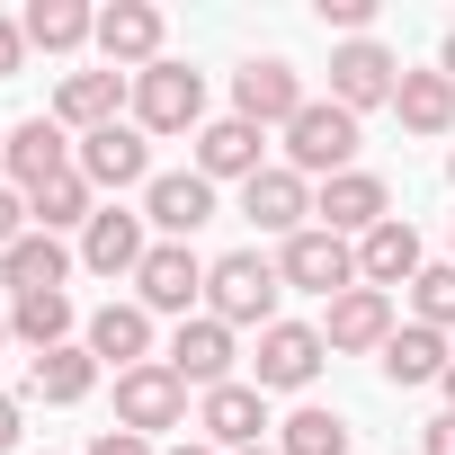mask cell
Returning <instances> with one entry per match:
<instances>
[{
    "mask_svg": "<svg viewBox=\"0 0 455 455\" xmlns=\"http://www.w3.org/2000/svg\"><path fill=\"white\" fill-rule=\"evenodd\" d=\"M28 54H81L99 45V10H81V0H28Z\"/></svg>",
    "mask_w": 455,
    "mask_h": 455,
    "instance_id": "obj_25",
    "label": "cell"
},
{
    "mask_svg": "<svg viewBox=\"0 0 455 455\" xmlns=\"http://www.w3.org/2000/svg\"><path fill=\"white\" fill-rule=\"evenodd\" d=\"M0 348H10V313H0Z\"/></svg>",
    "mask_w": 455,
    "mask_h": 455,
    "instance_id": "obj_42",
    "label": "cell"
},
{
    "mask_svg": "<svg viewBox=\"0 0 455 455\" xmlns=\"http://www.w3.org/2000/svg\"><path fill=\"white\" fill-rule=\"evenodd\" d=\"M393 331H402V322H393V295H375V286H348V295L322 313V348H331V357H366V348L384 357Z\"/></svg>",
    "mask_w": 455,
    "mask_h": 455,
    "instance_id": "obj_13",
    "label": "cell"
},
{
    "mask_svg": "<svg viewBox=\"0 0 455 455\" xmlns=\"http://www.w3.org/2000/svg\"><path fill=\"white\" fill-rule=\"evenodd\" d=\"M286 170H304V179L357 170V116H348L339 99H313V108L286 125Z\"/></svg>",
    "mask_w": 455,
    "mask_h": 455,
    "instance_id": "obj_3",
    "label": "cell"
},
{
    "mask_svg": "<svg viewBox=\"0 0 455 455\" xmlns=\"http://www.w3.org/2000/svg\"><path fill=\"white\" fill-rule=\"evenodd\" d=\"M411 277H419V233L393 214V223H375V233L357 242V286L384 295V286H411Z\"/></svg>",
    "mask_w": 455,
    "mask_h": 455,
    "instance_id": "obj_23",
    "label": "cell"
},
{
    "mask_svg": "<svg viewBox=\"0 0 455 455\" xmlns=\"http://www.w3.org/2000/svg\"><path fill=\"white\" fill-rule=\"evenodd\" d=\"M170 455H223V446H205V437H179V446H170Z\"/></svg>",
    "mask_w": 455,
    "mask_h": 455,
    "instance_id": "obj_40",
    "label": "cell"
},
{
    "mask_svg": "<svg viewBox=\"0 0 455 455\" xmlns=\"http://www.w3.org/2000/svg\"><path fill=\"white\" fill-rule=\"evenodd\" d=\"M10 339H28L36 357L63 348V339H72V295H63V286H54V295H10Z\"/></svg>",
    "mask_w": 455,
    "mask_h": 455,
    "instance_id": "obj_30",
    "label": "cell"
},
{
    "mask_svg": "<svg viewBox=\"0 0 455 455\" xmlns=\"http://www.w3.org/2000/svg\"><path fill=\"white\" fill-rule=\"evenodd\" d=\"M90 455H152V437H134V428H99Z\"/></svg>",
    "mask_w": 455,
    "mask_h": 455,
    "instance_id": "obj_36",
    "label": "cell"
},
{
    "mask_svg": "<svg viewBox=\"0 0 455 455\" xmlns=\"http://www.w3.org/2000/svg\"><path fill=\"white\" fill-rule=\"evenodd\" d=\"M90 384H99V357L81 348V339H63V348H45V357H28V393L36 402H90Z\"/></svg>",
    "mask_w": 455,
    "mask_h": 455,
    "instance_id": "obj_27",
    "label": "cell"
},
{
    "mask_svg": "<svg viewBox=\"0 0 455 455\" xmlns=\"http://www.w3.org/2000/svg\"><path fill=\"white\" fill-rule=\"evenodd\" d=\"M437 393H446V411H455V366H446V384H437Z\"/></svg>",
    "mask_w": 455,
    "mask_h": 455,
    "instance_id": "obj_41",
    "label": "cell"
},
{
    "mask_svg": "<svg viewBox=\"0 0 455 455\" xmlns=\"http://www.w3.org/2000/svg\"><path fill=\"white\" fill-rule=\"evenodd\" d=\"M277 455H348V419L322 411V402H304V411L277 428Z\"/></svg>",
    "mask_w": 455,
    "mask_h": 455,
    "instance_id": "obj_31",
    "label": "cell"
},
{
    "mask_svg": "<svg viewBox=\"0 0 455 455\" xmlns=\"http://www.w3.org/2000/svg\"><path fill=\"white\" fill-rule=\"evenodd\" d=\"M322 357H331V348H322L313 322H268V331H259V357H251V384H259V393H304V384L322 375Z\"/></svg>",
    "mask_w": 455,
    "mask_h": 455,
    "instance_id": "obj_9",
    "label": "cell"
},
{
    "mask_svg": "<svg viewBox=\"0 0 455 455\" xmlns=\"http://www.w3.org/2000/svg\"><path fill=\"white\" fill-rule=\"evenodd\" d=\"M242 455H277V446H242Z\"/></svg>",
    "mask_w": 455,
    "mask_h": 455,
    "instance_id": "obj_43",
    "label": "cell"
},
{
    "mask_svg": "<svg viewBox=\"0 0 455 455\" xmlns=\"http://www.w3.org/2000/svg\"><path fill=\"white\" fill-rule=\"evenodd\" d=\"M322 28H339V36L357 45V36L375 28V0H322Z\"/></svg>",
    "mask_w": 455,
    "mask_h": 455,
    "instance_id": "obj_33",
    "label": "cell"
},
{
    "mask_svg": "<svg viewBox=\"0 0 455 455\" xmlns=\"http://www.w3.org/2000/svg\"><path fill=\"white\" fill-rule=\"evenodd\" d=\"M0 170H10L19 196H36V188H54V179L81 170V143H72L54 116H28V125H10V152H0Z\"/></svg>",
    "mask_w": 455,
    "mask_h": 455,
    "instance_id": "obj_7",
    "label": "cell"
},
{
    "mask_svg": "<svg viewBox=\"0 0 455 455\" xmlns=\"http://www.w3.org/2000/svg\"><path fill=\"white\" fill-rule=\"evenodd\" d=\"M242 214L259 223V233H277V242H295L304 223H313V179L277 161V170H259V179L242 188Z\"/></svg>",
    "mask_w": 455,
    "mask_h": 455,
    "instance_id": "obj_19",
    "label": "cell"
},
{
    "mask_svg": "<svg viewBox=\"0 0 455 455\" xmlns=\"http://www.w3.org/2000/svg\"><path fill=\"white\" fill-rule=\"evenodd\" d=\"M446 179H455V152H446Z\"/></svg>",
    "mask_w": 455,
    "mask_h": 455,
    "instance_id": "obj_44",
    "label": "cell"
},
{
    "mask_svg": "<svg viewBox=\"0 0 455 455\" xmlns=\"http://www.w3.org/2000/svg\"><path fill=\"white\" fill-rule=\"evenodd\" d=\"M28 233H36L28 196H19V188H0V251H10V242H28Z\"/></svg>",
    "mask_w": 455,
    "mask_h": 455,
    "instance_id": "obj_34",
    "label": "cell"
},
{
    "mask_svg": "<svg viewBox=\"0 0 455 455\" xmlns=\"http://www.w3.org/2000/svg\"><path fill=\"white\" fill-rule=\"evenodd\" d=\"M437 72H446V81H455V28H446V45H437Z\"/></svg>",
    "mask_w": 455,
    "mask_h": 455,
    "instance_id": "obj_39",
    "label": "cell"
},
{
    "mask_svg": "<svg viewBox=\"0 0 455 455\" xmlns=\"http://www.w3.org/2000/svg\"><path fill=\"white\" fill-rule=\"evenodd\" d=\"M0 152H10V134H0Z\"/></svg>",
    "mask_w": 455,
    "mask_h": 455,
    "instance_id": "obj_45",
    "label": "cell"
},
{
    "mask_svg": "<svg viewBox=\"0 0 455 455\" xmlns=\"http://www.w3.org/2000/svg\"><path fill=\"white\" fill-rule=\"evenodd\" d=\"M313 223L339 233V242H366L375 223H393V188H384L375 170H339V179L313 188Z\"/></svg>",
    "mask_w": 455,
    "mask_h": 455,
    "instance_id": "obj_6",
    "label": "cell"
},
{
    "mask_svg": "<svg viewBox=\"0 0 455 455\" xmlns=\"http://www.w3.org/2000/svg\"><path fill=\"white\" fill-rule=\"evenodd\" d=\"M419 455H455V411H446V419H428V437H419Z\"/></svg>",
    "mask_w": 455,
    "mask_h": 455,
    "instance_id": "obj_37",
    "label": "cell"
},
{
    "mask_svg": "<svg viewBox=\"0 0 455 455\" xmlns=\"http://www.w3.org/2000/svg\"><path fill=\"white\" fill-rule=\"evenodd\" d=\"M81 348H90L99 366L134 375V366H152V313H143V304H99L90 331H81Z\"/></svg>",
    "mask_w": 455,
    "mask_h": 455,
    "instance_id": "obj_21",
    "label": "cell"
},
{
    "mask_svg": "<svg viewBox=\"0 0 455 455\" xmlns=\"http://www.w3.org/2000/svg\"><path fill=\"white\" fill-rule=\"evenodd\" d=\"M19 63H28V28L0 19V81H19Z\"/></svg>",
    "mask_w": 455,
    "mask_h": 455,
    "instance_id": "obj_35",
    "label": "cell"
},
{
    "mask_svg": "<svg viewBox=\"0 0 455 455\" xmlns=\"http://www.w3.org/2000/svg\"><path fill=\"white\" fill-rule=\"evenodd\" d=\"M28 214H36V233H54V242H63V233H90V214H99V188L72 170V179L36 188V196H28Z\"/></svg>",
    "mask_w": 455,
    "mask_h": 455,
    "instance_id": "obj_29",
    "label": "cell"
},
{
    "mask_svg": "<svg viewBox=\"0 0 455 455\" xmlns=\"http://www.w3.org/2000/svg\"><path fill=\"white\" fill-rule=\"evenodd\" d=\"M196 428H205V446H223V455H242V446H259V428H268V393L259 384H214L205 402H196Z\"/></svg>",
    "mask_w": 455,
    "mask_h": 455,
    "instance_id": "obj_15",
    "label": "cell"
},
{
    "mask_svg": "<svg viewBox=\"0 0 455 455\" xmlns=\"http://www.w3.org/2000/svg\"><path fill=\"white\" fill-rule=\"evenodd\" d=\"M99 54H108V72H152L161 63V10L152 0H108L99 10Z\"/></svg>",
    "mask_w": 455,
    "mask_h": 455,
    "instance_id": "obj_17",
    "label": "cell"
},
{
    "mask_svg": "<svg viewBox=\"0 0 455 455\" xmlns=\"http://www.w3.org/2000/svg\"><path fill=\"white\" fill-rule=\"evenodd\" d=\"M268 161H259V125H242V116H214L205 134H196V179H259Z\"/></svg>",
    "mask_w": 455,
    "mask_h": 455,
    "instance_id": "obj_22",
    "label": "cell"
},
{
    "mask_svg": "<svg viewBox=\"0 0 455 455\" xmlns=\"http://www.w3.org/2000/svg\"><path fill=\"white\" fill-rule=\"evenodd\" d=\"M393 90H402V63H393L375 36H357V45H331V99H339L348 116H366V108H393Z\"/></svg>",
    "mask_w": 455,
    "mask_h": 455,
    "instance_id": "obj_10",
    "label": "cell"
},
{
    "mask_svg": "<svg viewBox=\"0 0 455 455\" xmlns=\"http://www.w3.org/2000/svg\"><path fill=\"white\" fill-rule=\"evenodd\" d=\"M205 268H214V259H196L188 242H152V259L134 268V304H143V313H179V322H188V313L205 304Z\"/></svg>",
    "mask_w": 455,
    "mask_h": 455,
    "instance_id": "obj_8",
    "label": "cell"
},
{
    "mask_svg": "<svg viewBox=\"0 0 455 455\" xmlns=\"http://www.w3.org/2000/svg\"><path fill=\"white\" fill-rule=\"evenodd\" d=\"M161 366H170V375H179L188 393H214V384H233V331H223L214 313H188Z\"/></svg>",
    "mask_w": 455,
    "mask_h": 455,
    "instance_id": "obj_14",
    "label": "cell"
},
{
    "mask_svg": "<svg viewBox=\"0 0 455 455\" xmlns=\"http://www.w3.org/2000/svg\"><path fill=\"white\" fill-rule=\"evenodd\" d=\"M375 366H384V384H446V366H455V357H446V331L402 322V331L384 339V357H375Z\"/></svg>",
    "mask_w": 455,
    "mask_h": 455,
    "instance_id": "obj_24",
    "label": "cell"
},
{
    "mask_svg": "<svg viewBox=\"0 0 455 455\" xmlns=\"http://www.w3.org/2000/svg\"><path fill=\"white\" fill-rule=\"evenodd\" d=\"M304 108H313V99H304V72H295V63L259 54V63H242V72H233V116H242V125H259V134L277 125V134H286Z\"/></svg>",
    "mask_w": 455,
    "mask_h": 455,
    "instance_id": "obj_5",
    "label": "cell"
},
{
    "mask_svg": "<svg viewBox=\"0 0 455 455\" xmlns=\"http://www.w3.org/2000/svg\"><path fill=\"white\" fill-rule=\"evenodd\" d=\"M134 125L143 134H205V72H188V63H152V72H134Z\"/></svg>",
    "mask_w": 455,
    "mask_h": 455,
    "instance_id": "obj_2",
    "label": "cell"
},
{
    "mask_svg": "<svg viewBox=\"0 0 455 455\" xmlns=\"http://www.w3.org/2000/svg\"><path fill=\"white\" fill-rule=\"evenodd\" d=\"M393 116H402V134H455V81L446 72H402Z\"/></svg>",
    "mask_w": 455,
    "mask_h": 455,
    "instance_id": "obj_28",
    "label": "cell"
},
{
    "mask_svg": "<svg viewBox=\"0 0 455 455\" xmlns=\"http://www.w3.org/2000/svg\"><path fill=\"white\" fill-rule=\"evenodd\" d=\"M411 313H419L428 331H455V259H446V268H419V277H411Z\"/></svg>",
    "mask_w": 455,
    "mask_h": 455,
    "instance_id": "obj_32",
    "label": "cell"
},
{
    "mask_svg": "<svg viewBox=\"0 0 455 455\" xmlns=\"http://www.w3.org/2000/svg\"><path fill=\"white\" fill-rule=\"evenodd\" d=\"M277 295H286V277H277V259H259V251H223V259L205 268V313H214L223 331H268V322H277Z\"/></svg>",
    "mask_w": 455,
    "mask_h": 455,
    "instance_id": "obj_1",
    "label": "cell"
},
{
    "mask_svg": "<svg viewBox=\"0 0 455 455\" xmlns=\"http://www.w3.org/2000/svg\"><path fill=\"white\" fill-rule=\"evenodd\" d=\"M116 108H134L125 72H63V90H54V125L63 134H99V125H116Z\"/></svg>",
    "mask_w": 455,
    "mask_h": 455,
    "instance_id": "obj_20",
    "label": "cell"
},
{
    "mask_svg": "<svg viewBox=\"0 0 455 455\" xmlns=\"http://www.w3.org/2000/svg\"><path fill=\"white\" fill-rule=\"evenodd\" d=\"M277 277L304 286V295H322V304H339V295L357 286V242H339V233H322V223H304V233L277 251Z\"/></svg>",
    "mask_w": 455,
    "mask_h": 455,
    "instance_id": "obj_4",
    "label": "cell"
},
{
    "mask_svg": "<svg viewBox=\"0 0 455 455\" xmlns=\"http://www.w3.org/2000/svg\"><path fill=\"white\" fill-rule=\"evenodd\" d=\"M143 223L161 242H188L196 223H214V179H196V170H161L152 188H143Z\"/></svg>",
    "mask_w": 455,
    "mask_h": 455,
    "instance_id": "obj_18",
    "label": "cell"
},
{
    "mask_svg": "<svg viewBox=\"0 0 455 455\" xmlns=\"http://www.w3.org/2000/svg\"><path fill=\"white\" fill-rule=\"evenodd\" d=\"M10 446H19V402L0 393V455H10Z\"/></svg>",
    "mask_w": 455,
    "mask_h": 455,
    "instance_id": "obj_38",
    "label": "cell"
},
{
    "mask_svg": "<svg viewBox=\"0 0 455 455\" xmlns=\"http://www.w3.org/2000/svg\"><path fill=\"white\" fill-rule=\"evenodd\" d=\"M63 277H72V251L54 233H28V242L0 251V286H10V295H54Z\"/></svg>",
    "mask_w": 455,
    "mask_h": 455,
    "instance_id": "obj_26",
    "label": "cell"
},
{
    "mask_svg": "<svg viewBox=\"0 0 455 455\" xmlns=\"http://www.w3.org/2000/svg\"><path fill=\"white\" fill-rule=\"evenodd\" d=\"M81 179L90 188H152V134L143 125H99V134H81Z\"/></svg>",
    "mask_w": 455,
    "mask_h": 455,
    "instance_id": "obj_12",
    "label": "cell"
},
{
    "mask_svg": "<svg viewBox=\"0 0 455 455\" xmlns=\"http://www.w3.org/2000/svg\"><path fill=\"white\" fill-rule=\"evenodd\" d=\"M188 419V384L152 357V366H134V375H116V428H134V437H161V428H179Z\"/></svg>",
    "mask_w": 455,
    "mask_h": 455,
    "instance_id": "obj_11",
    "label": "cell"
},
{
    "mask_svg": "<svg viewBox=\"0 0 455 455\" xmlns=\"http://www.w3.org/2000/svg\"><path fill=\"white\" fill-rule=\"evenodd\" d=\"M143 259H152V223L125 214V205H99L90 233H81V268H99V277H134Z\"/></svg>",
    "mask_w": 455,
    "mask_h": 455,
    "instance_id": "obj_16",
    "label": "cell"
}]
</instances>
